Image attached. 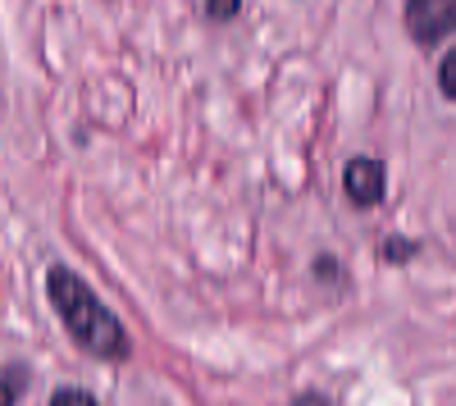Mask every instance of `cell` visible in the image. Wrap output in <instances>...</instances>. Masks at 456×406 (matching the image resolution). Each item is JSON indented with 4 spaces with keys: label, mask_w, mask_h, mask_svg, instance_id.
Here are the masks:
<instances>
[{
    "label": "cell",
    "mask_w": 456,
    "mask_h": 406,
    "mask_svg": "<svg viewBox=\"0 0 456 406\" xmlns=\"http://www.w3.org/2000/svg\"><path fill=\"white\" fill-rule=\"evenodd\" d=\"M46 302H51L60 329H64V334L78 343L87 356H96V361H128L133 338H128L124 320L101 302V292H96L78 270L51 265V270H46Z\"/></svg>",
    "instance_id": "1"
},
{
    "label": "cell",
    "mask_w": 456,
    "mask_h": 406,
    "mask_svg": "<svg viewBox=\"0 0 456 406\" xmlns=\"http://www.w3.org/2000/svg\"><path fill=\"white\" fill-rule=\"evenodd\" d=\"M342 192H347V201L356 210L384 206V197H388V169H384V160L352 156L347 165H342Z\"/></svg>",
    "instance_id": "2"
},
{
    "label": "cell",
    "mask_w": 456,
    "mask_h": 406,
    "mask_svg": "<svg viewBox=\"0 0 456 406\" xmlns=\"http://www.w3.org/2000/svg\"><path fill=\"white\" fill-rule=\"evenodd\" d=\"M402 19L420 46H438L443 37L456 32V0H406Z\"/></svg>",
    "instance_id": "3"
},
{
    "label": "cell",
    "mask_w": 456,
    "mask_h": 406,
    "mask_svg": "<svg viewBox=\"0 0 456 406\" xmlns=\"http://www.w3.org/2000/svg\"><path fill=\"white\" fill-rule=\"evenodd\" d=\"M28 379H32V370H28L23 361H5V365H0V384H5V388H0V397H5V402L14 406V402L23 397Z\"/></svg>",
    "instance_id": "4"
},
{
    "label": "cell",
    "mask_w": 456,
    "mask_h": 406,
    "mask_svg": "<svg viewBox=\"0 0 456 406\" xmlns=\"http://www.w3.org/2000/svg\"><path fill=\"white\" fill-rule=\"evenodd\" d=\"M379 256H384V265H406V261H415V256H420V242H415V238H402V233H393V238H384Z\"/></svg>",
    "instance_id": "5"
},
{
    "label": "cell",
    "mask_w": 456,
    "mask_h": 406,
    "mask_svg": "<svg viewBox=\"0 0 456 406\" xmlns=\"http://www.w3.org/2000/svg\"><path fill=\"white\" fill-rule=\"evenodd\" d=\"M438 92H443L447 101H456V46L438 60Z\"/></svg>",
    "instance_id": "6"
},
{
    "label": "cell",
    "mask_w": 456,
    "mask_h": 406,
    "mask_svg": "<svg viewBox=\"0 0 456 406\" xmlns=\"http://www.w3.org/2000/svg\"><path fill=\"white\" fill-rule=\"evenodd\" d=\"M201 5H206V19L215 23H233L242 14V0H201Z\"/></svg>",
    "instance_id": "7"
},
{
    "label": "cell",
    "mask_w": 456,
    "mask_h": 406,
    "mask_svg": "<svg viewBox=\"0 0 456 406\" xmlns=\"http://www.w3.org/2000/svg\"><path fill=\"white\" fill-rule=\"evenodd\" d=\"M51 406H96V393H87V388H55Z\"/></svg>",
    "instance_id": "8"
},
{
    "label": "cell",
    "mask_w": 456,
    "mask_h": 406,
    "mask_svg": "<svg viewBox=\"0 0 456 406\" xmlns=\"http://www.w3.org/2000/svg\"><path fill=\"white\" fill-rule=\"evenodd\" d=\"M315 279H320V283H338V279H342V265H338V256H324V251L315 256Z\"/></svg>",
    "instance_id": "9"
}]
</instances>
